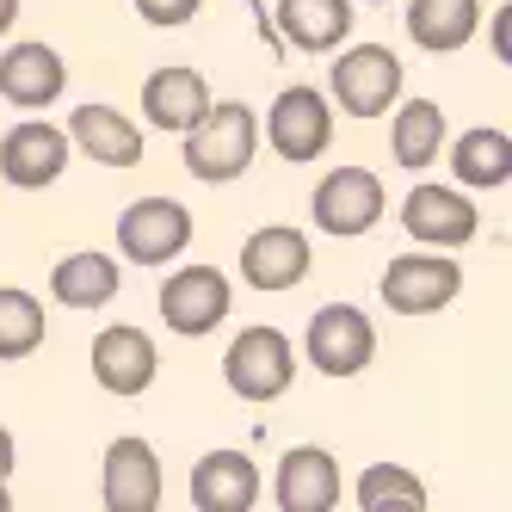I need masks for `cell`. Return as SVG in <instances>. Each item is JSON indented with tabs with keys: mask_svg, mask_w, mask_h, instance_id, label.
I'll list each match as a JSON object with an SVG mask.
<instances>
[{
	"mask_svg": "<svg viewBox=\"0 0 512 512\" xmlns=\"http://www.w3.org/2000/svg\"><path fill=\"white\" fill-rule=\"evenodd\" d=\"M272 38L278 50H303V56H327V50H340L352 38V0H278V13H272Z\"/></svg>",
	"mask_w": 512,
	"mask_h": 512,
	"instance_id": "obj_18",
	"label": "cell"
},
{
	"mask_svg": "<svg viewBox=\"0 0 512 512\" xmlns=\"http://www.w3.org/2000/svg\"><path fill=\"white\" fill-rule=\"evenodd\" d=\"M377 297L389 315H438L463 297V266L457 253L445 247H414V253H395L377 278Z\"/></svg>",
	"mask_w": 512,
	"mask_h": 512,
	"instance_id": "obj_3",
	"label": "cell"
},
{
	"mask_svg": "<svg viewBox=\"0 0 512 512\" xmlns=\"http://www.w3.org/2000/svg\"><path fill=\"white\" fill-rule=\"evenodd\" d=\"M155 303H161L167 334H179V340H204V334H216V327L229 321V309H235V284H229L223 266H204V260H198V266L167 272L161 290H155Z\"/></svg>",
	"mask_w": 512,
	"mask_h": 512,
	"instance_id": "obj_6",
	"label": "cell"
},
{
	"mask_svg": "<svg viewBox=\"0 0 512 512\" xmlns=\"http://www.w3.org/2000/svg\"><path fill=\"white\" fill-rule=\"evenodd\" d=\"M482 0H408V38L432 56H451L475 38Z\"/></svg>",
	"mask_w": 512,
	"mask_h": 512,
	"instance_id": "obj_24",
	"label": "cell"
},
{
	"mask_svg": "<svg viewBox=\"0 0 512 512\" xmlns=\"http://www.w3.org/2000/svg\"><path fill=\"white\" fill-rule=\"evenodd\" d=\"M204 105H210V81L198 75V68H155L149 81H142V124L149 130H167V136H179V130H192L198 118H204Z\"/></svg>",
	"mask_w": 512,
	"mask_h": 512,
	"instance_id": "obj_19",
	"label": "cell"
},
{
	"mask_svg": "<svg viewBox=\"0 0 512 512\" xmlns=\"http://www.w3.org/2000/svg\"><path fill=\"white\" fill-rule=\"evenodd\" d=\"M204 13V0H136V19L155 25V31H173V25H192Z\"/></svg>",
	"mask_w": 512,
	"mask_h": 512,
	"instance_id": "obj_27",
	"label": "cell"
},
{
	"mask_svg": "<svg viewBox=\"0 0 512 512\" xmlns=\"http://www.w3.org/2000/svg\"><path fill=\"white\" fill-rule=\"evenodd\" d=\"M68 161H75V142H68V130H56L44 112H25L7 136H0V179L19 186V192L56 186L68 173Z\"/></svg>",
	"mask_w": 512,
	"mask_h": 512,
	"instance_id": "obj_9",
	"label": "cell"
},
{
	"mask_svg": "<svg viewBox=\"0 0 512 512\" xmlns=\"http://www.w3.org/2000/svg\"><path fill=\"white\" fill-rule=\"evenodd\" d=\"M68 93V62L56 44L31 38V44H7L0 50V99L19 105V112H50Z\"/></svg>",
	"mask_w": 512,
	"mask_h": 512,
	"instance_id": "obj_14",
	"label": "cell"
},
{
	"mask_svg": "<svg viewBox=\"0 0 512 512\" xmlns=\"http://www.w3.org/2000/svg\"><path fill=\"white\" fill-rule=\"evenodd\" d=\"M44 303L19 284H0V364H19L44 346Z\"/></svg>",
	"mask_w": 512,
	"mask_h": 512,
	"instance_id": "obj_26",
	"label": "cell"
},
{
	"mask_svg": "<svg viewBox=\"0 0 512 512\" xmlns=\"http://www.w3.org/2000/svg\"><path fill=\"white\" fill-rule=\"evenodd\" d=\"M7 482H13V475H0V512H7V506H13V488H7Z\"/></svg>",
	"mask_w": 512,
	"mask_h": 512,
	"instance_id": "obj_31",
	"label": "cell"
},
{
	"mask_svg": "<svg viewBox=\"0 0 512 512\" xmlns=\"http://www.w3.org/2000/svg\"><path fill=\"white\" fill-rule=\"evenodd\" d=\"M192 247V210L179 198H136L118 210V253L130 266H173Z\"/></svg>",
	"mask_w": 512,
	"mask_h": 512,
	"instance_id": "obj_10",
	"label": "cell"
},
{
	"mask_svg": "<svg viewBox=\"0 0 512 512\" xmlns=\"http://www.w3.org/2000/svg\"><path fill=\"white\" fill-rule=\"evenodd\" d=\"M161 488H167V475H161V457L149 438H112L105 445V463H99V500L105 512H155L161 506Z\"/></svg>",
	"mask_w": 512,
	"mask_h": 512,
	"instance_id": "obj_12",
	"label": "cell"
},
{
	"mask_svg": "<svg viewBox=\"0 0 512 512\" xmlns=\"http://www.w3.org/2000/svg\"><path fill=\"white\" fill-rule=\"evenodd\" d=\"M118 290H124V266L112 260V253H93V247L62 253L56 272H50V297L62 309H105Z\"/></svg>",
	"mask_w": 512,
	"mask_h": 512,
	"instance_id": "obj_23",
	"label": "cell"
},
{
	"mask_svg": "<svg viewBox=\"0 0 512 512\" xmlns=\"http://www.w3.org/2000/svg\"><path fill=\"white\" fill-rule=\"evenodd\" d=\"M475 229H482V210H475L469 192L457 186H432V179H420V186L401 198V235H408L414 247H469Z\"/></svg>",
	"mask_w": 512,
	"mask_h": 512,
	"instance_id": "obj_11",
	"label": "cell"
},
{
	"mask_svg": "<svg viewBox=\"0 0 512 512\" xmlns=\"http://www.w3.org/2000/svg\"><path fill=\"white\" fill-rule=\"evenodd\" d=\"M272 500H278V512H334L340 506V463H334V451H321V445L284 451Z\"/></svg>",
	"mask_w": 512,
	"mask_h": 512,
	"instance_id": "obj_17",
	"label": "cell"
},
{
	"mask_svg": "<svg viewBox=\"0 0 512 512\" xmlns=\"http://www.w3.org/2000/svg\"><path fill=\"white\" fill-rule=\"evenodd\" d=\"M13 25H19V0H0V38H7Z\"/></svg>",
	"mask_w": 512,
	"mask_h": 512,
	"instance_id": "obj_30",
	"label": "cell"
},
{
	"mask_svg": "<svg viewBox=\"0 0 512 512\" xmlns=\"http://www.w3.org/2000/svg\"><path fill=\"white\" fill-rule=\"evenodd\" d=\"M445 155L463 192H500L512 179V136L500 124H475L463 136H445Z\"/></svg>",
	"mask_w": 512,
	"mask_h": 512,
	"instance_id": "obj_22",
	"label": "cell"
},
{
	"mask_svg": "<svg viewBox=\"0 0 512 512\" xmlns=\"http://www.w3.org/2000/svg\"><path fill=\"white\" fill-rule=\"evenodd\" d=\"M155 371H161V346L149 340V327L118 321V327H105V334L93 340V377H99V389L142 395V389L155 383Z\"/></svg>",
	"mask_w": 512,
	"mask_h": 512,
	"instance_id": "obj_15",
	"label": "cell"
},
{
	"mask_svg": "<svg viewBox=\"0 0 512 512\" xmlns=\"http://www.w3.org/2000/svg\"><path fill=\"white\" fill-rule=\"evenodd\" d=\"M68 142L93 161V167H136L142 161V130L136 118H124L118 105H75V118H68Z\"/></svg>",
	"mask_w": 512,
	"mask_h": 512,
	"instance_id": "obj_20",
	"label": "cell"
},
{
	"mask_svg": "<svg viewBox=\"0 0 512 512\" xmlns=\"http://www.w3.org/2000/svg\"><path fill=\"white\" fill-rule=\"evenodd\" d=\"M506 31H512V13L500 7V13H494V56H500V62H512V44H506Z\"/></svg>",
	"mask_w": 512,
	"mask_h": 512,
	"instance_id": "obj_28",
	"label": "cell"
},
{
	"mask_svg": "<svg viewBox=\"0 0 512 512\" xmlns=\"http://www.w3.org/2000/svg\"><path fill=\"white\" fill-rule=\"evenodd\" d=\"M303 358L321 377H364L377 364V321L358 303H321L303 327Z\"/></svg>",
	"mask_w": 512,
	"mask_h": 512,
	"instance_id": "obj_4",
	"label": "cell"
},
{
	"mask_svg": "<svg viewBox=\"0 0 512 512\" xmlns=\"http://www.w3.org/2000/svg\"><path fill=\"white\" fill-rule=\"evenodd\" d=\"M19 469V445H13V432L0 426V475H13Z\"/></svg>",
	"mask_w": 512,
	"mask_h": 512,
	"instance_id": "obj_29",
	"label": "cell"
},
{
	"mask_svg": "<svg viewBox=\"0 0 512 512\" xmlns=\"http://www.w3.org/2000/svg\"><path fill=\"white\" fill-rule=\"evenodd\" d=\"M260 142H272V155L290 167L321 161L327 142H334V99L315 93V87H284L272 99L266 124H260Z\"/></svg>",
	"mask_w": 512,
	"mask_h": 512,
	"instance_id": "obj_8",
	"label": "cell"
},
{
	"mask_svg": "<svg viewBox=\"0 0 512 512\" xmlns=\"http://www.w3.org/2000/svg\"><path fill=\"white\" fill-rule=\"evenodd\" d=\"M223 383L253 401V408H266V401H278L290 383H297V352H290V334H278V327H241V334L229 340L223 352Z\"/></svg>",
	"mask_w": 512,
	"mask_h": 512,
	"instance_id": "obj_7",
	"label": "cell"
},
{
	"mask_svg": "<svg viewBox=\"0 0 512 512\" xmlns=\"http://www.w3.org/2000/svg\"><path fill=\"white\" fill-rule=\"evenodd\" d=\"M315 266V241L297 223H266L241 241V284L253 290H297Z\"/></svg>",
	"mask_w": 512,
	"mask_h": 512,
	"instance_id": "obj_13",
	"label": "cell"
},
{
	"mask_svg": "<svg viewBox=\"0 0 512 512\" xmlns=\"http://www.w3.org/2000/svg\"><path fill=\"white\" fill-rule=\"evenodd\" d=\"M383 210H389V192H383V179L371 167H327L321 186L309 192V223L321 235H334V241L371 235L383 223Z\"/></svg>",
	"mask_w": 512,
	"mask_h": 512,
	"instance_id": "obj_5",
	"label": "cell"
},
{
	"mask_svg": "<svg viewBox=\"0 0 512 512\" xmlns=\"http://www.w3.org/2000/svg\"><path fill=\"white\" fill-rule=\"evenodd\" d=\"M389 112H395L389 118V155H395V167L426 173L438 155H445V136H451L445 105H438V99H395Z\"/></svg>",
	"mask_w": 512,
	"mask_h": 512,
	"instance_id": "obj_21",
	"label": "cell"
},
{
	"mask_svg": "<svg viewBox=\"0 0 512 512\" xmlns=\"http://www.w3.org/2000/svg\"><path fill=\"white\" fill-rule=\"evenodd\" d=\"M352 500H358V512H426L432 506L426 482L401 463H371L352 482Z\"/></svg>",
	"mask_w": 512,
	"mask_h": 512,
	"instance_id": "obj_25",
	"label": "cell"
},
{
	"mask_svg": "<svg viewBox=\"0 0 512 512\" xmlns=\"http://www.w3.org/2000/svg\"><path fill=\"white\" fill-rule=\"evenodd\" d=\"M401 87H408V75H401V56L389 44H346L334 56V68H327V99L358 124L389 118Z\"/></svg>",
	"mask_w": 512,
	"mask_h": 512,
	"instance_id": "obj_2",
	"label": "cell"
},
{
	"mask_svg": "<svg viewBox=\"0 0 512 512\" xmlns=\"http://www.w3.org/2000/svg\"><path fill=\"white\" fill-rule=\"evenodd\" d=\"M260 463L247 451H204L192 463V506L198 512H253L260 506Z\"/></svg>",
	"mask_w": 512,
	"mask_h": 512,
	"instance_id": "obj_16",
	"label": "cell"
},
{
	"mask_svg": "<svg viewBox=\"0 0 512 512\" xmlns=\"http://www.w3.org/2000/svg\"><path fill=\"white\" fill-rule=\"evenodd\" d=\"M179 136H186L179 142V161H186V173L198 186H229L260 155V118H253L247 99H210L204 118Z\"/></svg>",
	"mask_w": 512,
	"mask_h": 512,
	"instance_id": "obj_1",
	"label": "cell"
}]
</instances>
